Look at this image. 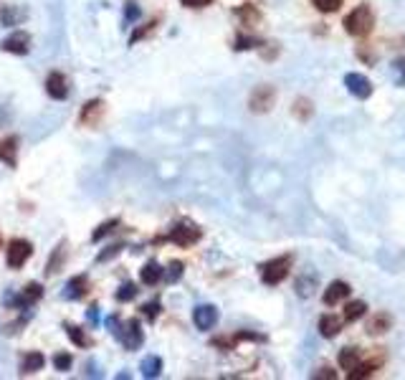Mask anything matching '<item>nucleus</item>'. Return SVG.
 I'll return each instance as SVG.
<instances>
[{"mask_svg": "<svg viewBox=\"0 0 405 380\" xmlns=\"http://www.w3.org/2000/svg\"><path fill=\"white\" fill-rule=\"evenodd\" d=\"M372 26H375V15L367 6H357L352 13L344 18V31L349 35H357V38H365V35H370Z\"/></svg>", "mask_w": 405, "mask_h": 380, "instance_id": "f257e3e1", "label": "nucleus"}, {"mask_svg": "<svg viewBox=\"0 0 405 380\" xmlns=\"http://www.w3.org/2000/svg\"><path fill=\"white\" fill-rule=\"evenodd\" d=\"M292 264H294L292 253H287V256H276V259L266 261L264 267H261V282L269 284V287L281 284L289 276V271H292Z\"/></svg>", "mask_w": 405, "mask_h": 380, "instance_id": "f03ea898", "label": "nucleus"}, {"mask_svg": "<svg viewBox=\"0 0 405 380\" xmlns=\"http://www.w3.org/2000/svg\"><path fill=\"white\" fill-rule=\"evenodd\" d=\"M112 335L125 345V350H137V347L145 342V332H142L137 319H129V322H125V324L119 322L117 330H114Z\"/></svg>", "mask_w": 405, "mask_h": 380, "instance_id": "7ed1b4c3", "label": "nucleus"}, {"mask_svg": "<svg viewBox=\"0 0 405 380\" xmlns=\"http://www.w3.org/2000/svg\"><path fill=\"white\" fill-rule=\"evenodd\" d=\"M200 239H202V231L198 228L196 223H190V221H180V223H175L173 231H170V236H168V241L177 244L180 248L193 246V244H198Z\"/></svg>", "mask_w": 405, "mask_h": 380, "instance_id": "20e7f679", "label": "nucleus"}, {"mask_svg": "<svg viewBox=\"0 0 405 380\" xmlns=\"http://www.w3.org/2000/svg\"><path fill=\"white\" fill-rule=\"evenodd\" d=\"M31 253H33V244L26 239H15L10 241V246H8V253H6V261L10 269H21L26 261L31 259Z\"/></svg>", "mask_w": 405, "mask_h": 380, "instance_id": "39448f33", "label": "nucleus"}, {"mask_svg": "<svg viewBox=\"0 0 405 380\" xmlns=\"http://www.w3.org/2000/svg\"><path fill=\"white\" fill-rule=\"evenodd\" d=\"M273 102H276V89H273V86H269V84H261V86H256V89L251 92L248 106H251V112L264 114V112H269V109H271Z\"/></svg>", "mask_w": 405, "mask_h": 380, "instance_id": "423d86ee", "label": "nucleus"}, {"mask_svg": "<svg viewBox=\"0 0 405 380\" xmlns=\"http://www.w3.org/2000/svg\"><path fill=\"white\" fill-rule=\"evenodd\" d=\"M0 49L6 54H15V56H26L31 51V35L26 31H13L6 41L0 43Z\"/></svg>", "mask_w": 405, "mask_h": 380, "instance_id": "0eeeda50", "label": "nucleus"}, {"mask_svg": "<svg viewBox=\"0 0 405 380\" xmlns=\"http://www.w3.org/2000/svg\"><path fill=\"white\" fill-rule=\"evenodd\" d=\"M218 307H213V304H198L196 310H193V322H196L198 330L208 332L216 327L218 322Z\"/></svg>", "mask_w": 405, "mask_h": 380, "instance_id": "6e6552de", "label": "nucleus"}, {"mask_svg": "<svg viewBox=\"0 0 405 380\" xmlns=\"http://www.w3.org/2000/svg\"><path fill=\"white\" fill-rule=\"evenodd\" d=\"M344 86H347V92L355 94L357 99H367L372 94L370 79H365L363 74H347V77H344Z\"/></svg>", "mask_w": 405, "mask_h": 380, "instance_id": "1a4fd4ad", "label": "nucleus"}, {"mask_svg": "<svg viewBox=\"0 0 405 380\" xmlns=\"http://www.w3.org/2000/svg\"><path fill=\"white\" fill-rule=\"evenodd\" d=\"M46 92H49L51 99H56V102H63V99L69 97L66 77H63L61 71H54V74H49V79H46Z\"/></svg>", "mask_w": 405, "mask_h": 380, "instance_id": "9d476101", "label": "nucleus"}, {"mask_svg": "<svg viewBox=\"0 0 405 380\" xmlns=\"http://www.w3.org/2000/svg\"><path fill=\"white\" fill-rule=\"evenodd\" d=\"M347 294H349L347 282H332L327 289H324V304H327V307H335V304L344 302Z\"/></svg>", "mask_w": 405, "mask_h": 380, "instance_id": "9b49d317", "label": "nucleus"}, {"mask_svg": "<svg viewBox=\"0 0 405 380\" xmlns=\"http://www.w3.org/2000/svg\"><path fill=\"white\" fill-rule=\"evenodd\" d=\"M66 259H69V248H66V241H61L56 248H54V253L49 256V264H46V274L54 276L58 274L63 269V264H66Z\"/></svg>", "mask_w": 405, "mask_h": 380, "instance_id": "f8f14e48", "label": "nucleus"}, {"mask_svg": "<svg viewBox=\"0 0 405 380\" xmlns=\"http://www.w3.org/2000/svg\"><path fill=\"white\" fill-rule=\"evenodd\" d=\"M0 162H6L8 168L18 165V137H6L0 142Z\"/></svg>", "mask_w": 405, "mask_h": 380, "instance_id": "ddd939ff", "label": "nucleus"}, {"mask_svg": "<svg viewBox=\"0 0 405 380\" xmlns=\"http://www.w3.org/2000/svg\"><path fill=\"white\" fill-rule=\"evenodd\" d=\"M102 114H104V102L102 99H91L81 109V125H97L102 120Z\"/></svg>", "mask_w": 405, "mask_h": 380, "instance_id": "4468645a", "label": "nucleus"}, {"mask_svg": "<svg viewBox=\"0 0 405 380\" xmlns=\"http://www.w3.org/2000/svg\"><path fill=\"white\" fill-rule=\"evenodd\" d=\"M383 355H377V358H372V360H360V365L355 367V370H349V378L352 380H360V378H370L372 373H375L377 367L383 365Z\"/></svg>", "mask_w": 405, "mask_h": 380, "instance_id": "2eb2a0df", "label": "nucleus"}, {"mask_svg": "<svg viewBox=\"0 0 405 380\" xmlns=\"http://www.w3.org/2000/svg\"><path fill=\"white\" fill-rule=\"evenodd\" d=\"M162 276H165V269H162L157 261H147L145 267H142V271H140V282L145 284V287H154Z\"/></svg>", "mask_w": 405, "mask_h": 380, "instance_id": "dca6fc26", "label": "nucleus"}, {"mask_svg": "<svg viewBox=\"0 0 405 380\" xmlns=\"http://www.w3.org/2000/svg\"><path fill=\"white\" fill-rule=\"evenodd\" d=\"M26 8H18V6H8L0 10V23L8 26V29H13V26H21L26 21Z\"/></svg>", "mask_w": 405, "mask_h": 380, "instance_id": "f3484780", "label": "nucleus"}, {"mask_svg": "<svg viewBox=\"0 0 405 380\" xmlns=\"http://www.w3.org/2000/svg\"><path fill=\"white\" fill-rule=\"evenodd\" d=\"M86 292H89V276L79 274V276H74V279H69L63 294L69 296V299H81V296H86Z\"/></svg>", "mask_w": 405, "mask_h": 380, "instance_id": "a211bd4d", "label": "nucleus"}, {"mask_svg": "<svg viewBox=\"0 0 405 380\" xmlns=\"http://www.w3.org/2000/svg\"><path fill=\"white\" fill-rule=\"evenodd\" d=\"M43 363H46V358L41 352H26L21 360V375L38 373V370H43Z\"/></svg>", "mask_w": 405, "mask_h": 380, "instance_id": "6ab92c4d", "label": "nucleus"}, {"mask_svg": "<svg viewBox=\"0 0 405 380\" xmlns=\"http://www.w3.org/2000/svg\"><path fill=\"white\" fill-rule=\"evenodd\" d=\"M342 330V317H335V315H324L319 319V332L321 338H337Z\"/></svg>", "mask_w": 405, "mask_h": 380, "instance_id": "aec40b11", "label": "nucleus"}, {"mask_svg": "<svg viewBox=\"0 0 405 380\" xmlns=\"http://www.w3.org/2000/svg\"><path fill=\"white\" fill-rule=\"evenodd\" d=\"M360 360H363V352L357 350V347H344V350L340 352V365H342V370H347V373L360 365Z\"/></svg>", "mask_w": 405, "mask_h": 380, "instance_id": "412c9836", "label": "nucleus"}, {"mask_svg": "<svg viewBox=\"0 0 405 380\" xmlns=\"http://www.w3.org/2000/svg\"><path fill=\"white\" fill-rule=\"evenodd\" d=\"M142 378H157V375L162 373V358H157V355H147L145 360H142Z\"/></svg>", "mask_w": 405, "mask_h": 380, "instance_id": "4be33fe9", "label": "nucleus"}, {"mask_svg": "<svg viewBox=\"0 0 405 380\" xmlns=\"http://www.w3.org/2000/svg\"><path fill=\"white\" fill-rule=\"evenodd\" d=\"M236 15H238V18H241V23H244V26H248V29H251V26H256V23L261 21L259 8L253 6V3H246L244 8H238Z\"/></svg>", "mask_w": 405, "mask_h": 380, "instance_id": "5701e85b", "label": "nucleus"}, {"mask_svg": "<svg viewBox=\"0 0 405 380\" xmlns=\"http://www.w3.org/2000/svg\"><path fill=\"white\" fill-rule=\"evenodd\" d=\"M390 324H392V317L380 312V315H375L370 322H367V332H370V335H383V332L390 330Z\"/></svg>", "mask_w": 405, "mask_h": 380, "instance_id": "b1692460", "label": "nucleus"}, {"mask_svg": "<svg viewBox=\"0 0 405 380\" xmlns=\"http://www.w3.org/2000/svg\"><path fill=\"white\" fill-rule=\"evenodd\" d=\"M66 327V335H69V340L74 342L77 347H89L91 345V338L86 335L81 327H77V324H63Z\"/></svg>", "mask_w": 405, "mask_h": 380, "instance_id": "393cba45", "label": "nucleus"}, {"mask_svg": "<svg viewBox=\"0 0 405 380\" xmlns=\"http://www.w3.org/2000/svg\"><path fill=\"white\" fill-rule=\"evenodd\" d=\"M21 296H23V302H26V307H33V304L43 296V287L38 282L26 284V287H23V292H21Z\"/></svg>", "mask_w": 405, "mask_h": 380, "instance_id": "a878e982", "label": "nucleus"}, {"mask_svg": "<svg viewBox=\"0 0 405 380\" xmlns=\"http://www.w3.org/2000/svg\"><path fill=\"white\" fill-rule=\"evenodd\" d=\"M365 312H367V304L365 302H349L342 312V322H355L360 317H365Z\"/></svg>", "mask_w": 405, "mask_h": 380, "instance_id": "bb28decb", "label": "nucleus"}, {"mask_svg": "<svg viewBox=\"0 0 405 380\" xmlns=\"http://www.w3.org/2000/svg\"><path fill=\"white\" fill-rule=\"evenodd\" d=\"M119 228V219H112V221H104V223L99 225L97 231L91 233V241H102V239H106L109 233H114Z\"/></svg>", "mask_w": 405, "mask_h": 380, "instance_id": "cd10ccee", "label": "nucleus"}, {"mask_svg": "<svg viewBox=\"0 0 405 380\" xmlns=\"http://www.w3.org/2000/svg\"><path fill=\"white\" fill-rule=\"evenodd\" d=\"M137 292H140V289H137V284H132V282H127V284H122V287L117 289V302H132L134 296H137Z\"/></svg>", "mask_w": 405, "mask_h": 380, "instance_id": "c85d7f7f", "label": "nucleus"}, {"mask_svg": "<svg viewBox=\"0 0 405 380\" xmlns=\"http://www.w3.org/2000/svg\"><path fill=\"white\" fill-rule=\"evenodd\" d=\"M344 0H312V6L319 10V13H337L342 8Z\"/></svg>", "mask_w": 405, "mask_h": 380, "instance_id": "c756f323", "label": "nucleus"}, {"mask_svg": "<svg viewBox=\"0 0 405 380\" xmlns=\"http://www.w3.org/2000/svg\"><path fill=\"white\" fill-rule=\"evenodd\" d=\"M312 112H315V109H312V102H309V99H296V102H294V114H296L299 120H309Z\"/></svg>", "mask_w": 405, "mask_h": 380, "instance_id": "7c9ffc66", "label": "nucleus"}, {"mask_svg": "<svg viewBox=\"0 0 405 380\" xmlns=\"http://www.w3.org/2000/svg\"><path fill=\"white\" fill-rule=\"evenodd\" d=\"M71 365H74V358H71L69 352H58V355H54V367H56V370L66 373V370H71Z\"/></svg>", "mask_w": 405, "mask_h": 380, "instance_id": "2f4dec72", "label": "nucleus"}, {"mask_svg": "<svg viewBox=\"0 0 405 380\" xmlns=\"http://www.w3.org/2000/svg\"><path fill=\"white\" fill-rule=\"evenodd\" d=\"M256 46H261V41L259 38H251V35H238L236 43H233L236 51H248V49H256Z\"/></svg>", "mask_w": 405, "mask_h": 380, "instance_id": "473e14b6", "label": "nucleus"}, {"mask_svg": "<svg viewBox=\"0 0 405 380\" xmlns=\"http://www.w3.org/2000/svg\"><path fill=\"white\" fill-rule=\"evenodd\" d=\"M182 261H173V264H170L168 267V271H165V279H168L170 284H175V282H180L182 279Z\"/></svg>", "mask_w": 405, "mask_h": 380, "instance_id": "72a5a7b5", "label": "nucleus"}, {"mask_svg": "<svg viewBox=\"0 0 405 380\" xmlns=\"http://www.w3.org/2000/svg\"><path fill=\"white\" fill-rule=\"evenodd\" d=\"M154 29H157V21H150V23H145V26H142V29H137V31H134L132 35H129V43H132V46H134V43H137V41H142V38H145V35H150V33H152Z\"/></svg>", "mask_w": 405, "mask_h": 380, "instance_id": "f704fd0d", "label": "nucleus"}, {"mask_svg": "<svg viewBox=\"0 0 405 380\" xmlns=\"http://www.w3.org/2000/svg\"><path fill=\"white\" fill-rule=\"evenodd\" d=\"M392 79H395L398 86H405V58H395L392 61Z\"/></svg>", "mask_w": 405, "mask_h": 380, "instance_id": "c9c22d12", "label": "nucleus"}, {"mask_svg": "<svg viewBox=\"0 0 405 380\" xmlns=\"http://www.w3.org/2000/svg\"><path fill=\"white\" fill-rule=\"evenodd\" d=\"M315 276H309V279H299V282H296V294L299 296H312V292H315Z\"/></svg>", "mask_w": 405, "mask_h": 380, "instance_id": "e433bc0d", "label": "nucleus"}, {"mask_svg": "<svg viewBox=\"0 0 405 380\" xmlns=\"http://www.w3.org/2000/svg\"><path fill=\"white\" fill-rule=\"evenodd\" d=\"M142 312H145V317L150 319V322H154V319L160 317V312H162V304L160 302H147L145 307H142Z\"/></svg>", "mask_w": 405, "mask_h": 380, "instance_id": "4c0bfd02", "label": "nucleus"}, {"mask_svg": "<svg viewBox=\"0 0 405 380\" xmlns=\"http://www.w3.org/2000/svg\"><path fill=\"white\" fill-rule=\"evenodd\" d=\"M122 248H127L125 244H114V246H109L106 248V251H102L99 253V264H104V261H109V259H114V256H119V253H122Z\"/></svg>", "mask_w": 405, "mask_h": 380, "instance_id": "58836bf2", "label": "nucleus"}, {"mask_svg": "<svg viewBox=\"0 0 405 380\" xmlns=\"http://www.w3.org/2000/svg\"><path fill=\"white\" fill-rule=\"evenodd\" d=\"M127 21H137V18H140V8H137V3H132V0H129V3H127Z\"/></svg>", "mask_w": 405, "mask_h": 380, "instance_id": "ea45409f", "label": "nucleus"}, {"mask_svg": "<svg viewBox=\"0 0 405 380\" xmlns=\"http://www.w3.org/2000/svg\"><path fill=\"white\" fill-rule=\"evenodd\" d=\"M180 3L185 8H205V6H210L213 0H180Z\"/></svg>", "mask_w": 405, "mask_h": 380, "instance_id": "a19ab883", "label": "nucleus"}, {"mask_svg": "<svg viewBox=\"0 0 405 380\" xmlns=\"http://www.w3.org/2000/svg\"><path fill=\"white\" fill-rule=\"evenodd\" d=\"M315 378H329V380H335V378H337V373H332L329 367H319V370L315 373Z\"/></svg>", "mask_w": 405, "mask_h": 380, "instance_id": "79ce46f5", "label": "nucleus"}, {"mask_svg": "<svg viewBox=\"0 0 405 380\" xmlns=\"http://www.w3.org/2000/svg\"><path fill=\"white\" fill-rule=\"evenodd\" d=\"M86 317H89V322L97 324V322H99V307H89V312H86Z\"/></svg>", "mask_w": 405, "mask_h": 380, "instance_id": "37998d69", "label": "nucleus"}, {"mask_svg": "<svg viewBox=\"0 0 405 380\" xmlns=\"http://www.w3.org/2000/svg\"><path fill=\"white\" fill-rule=\"evenodd\" d=\"M0 246H3V236H0Z\"/></svg>", "mask_w": 405, "mask_h": 380, "instance_id": "c03bdc74", "label": "nucleus"}]
</instances>
